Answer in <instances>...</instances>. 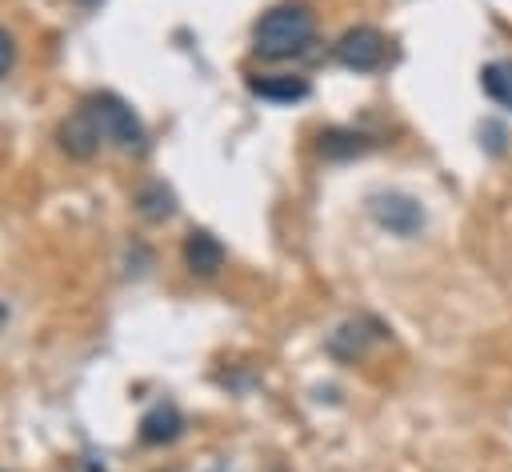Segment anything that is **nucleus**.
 <instances>
[{
    "instance_id": "nucleus-3",
    "label": "nucleus",
    "mask_w": 512,
    "mask_h": 472,
    "mask_svg": "<svg viewBox=\"0 0 512 472\" xmlns=\"http://www.w3.org/2000/svg\"><path fill=\"white\" fill-rule=\"evenodd\" d=\"M336 60H340L344 68H352V72H376V68L388 60V40H384L376 28H368V24L348 28V32L336 40Z\"/></svg>"
},
{
    "instance_id": "nucleus-4",
    "label": "nucleus",
    "mask_w": 512,
    "mask_h": 472,
    "mask_svg": "<svg viewBox=\"0 0 512 472\" xmlns=\"http://www.w3.org/2000/svg\"><path fill=\"white\" fill-rule=\"evenodd\" d=\"M368 212H372V220H376L380 228H388V232H396V236H412V232H420V224H424V208H420L412 196H400V192H380V196H372V200H368Z\"/></svg>"
},
{
    "instance_id": "nucleus-9",
    "label": "nucleus",
    "mask_w": 512,
    "mask_h": 472,
    "mask_svg": "<svg viewBox=\"0 0 512 472\" xmlns=\"http://www.w3.org/2000/svg\"><path fill=\"white\" fill-rule=\"evenodd\" d=\"M480 88L500 108H512V60H492L480 68Z\"/></svg>"
},
{
    "instance_id": "nucleus-1",
    "label": "nucleus",
    "mask_w": 512,
    "mask_h": 472,
    "mask_svg": "<svg viewBox=\"0 0 512 472\" xmlns=\"http://www.w3.org/2000/svg\"><path fill=\"white\" fill-rule=\"evenodd\" d=\"M312 32H316V24H312V12L304 4H280L256 20L252 44L264 60H288L312 44Z\"/></svg>"
},
{
    "instance_id": "nucleus-7",
    "label": "nucleus",
    "mask_w": 512,
    "mask_h": 472,
    "mask_svg": "<svg viewBox=\"0 0 512 472\" xmlns=\"http://www.w3.org/2000/svg\"><path fill=\"white\" fill-rule=\"evenodd\" d=\"M180 428H184V420H180L176 404H156V408L140 420V440H144V444H168V440L180 436Z\"/></svg>"
},
{
    "instance_id": "nucleus-12",
    "label": "nucleus",
    "mask_w": 512,
    "mask_h": 472,
    "mask_svg": "<svg viewBox=\"0 0 512 472\" xmlns=\"http://www.w3.org/2000/svg\"><path fill=\"white\" fill-rule=\"evenodd\" d=\"M140 212H144L148 220H168V216H172V192L160 188V184L144 188V192H140Z\"/></svg>"
},
{
    "instance_id": "nucleus-6",
    "label": "nucleus",
    "mask_w": 512,
    "mask_h": 472,
    "mask_svg": "<svg viewBox=\"0 0 512 472\" xmlns=\"http://www.w3.org/2000/svg\"><path fill=\"white\" fill-rule=\"evenodd\" d=\"M248 88H252V96L272 100V104H292V100L308 96V80L304 76H252Z\"/></svg>"
},
{
    "instance_id": "nucleus-8",
    "label": "nucleus",
    "mask_w": 512,
    "mask_h": 472,
    "mask_svg": "<svg viewBox=\"0 0 512 472\" xmlns=\"http://www.w3.org/2000/svg\"><path fill=\"white\" fill-rule=\"evenodd\" d=\"M60 144H64V152H72V156H92L96 152V144H100V132H96V124H92V116L88 112H76L64 128H60Z\"/></svg>"
},
{
    "instance_id": "nucleus-5",
    "label": "nucleus",
    "mask_w": 512,
    "mask_h": 472,
    "mask_svg": "<svg viewBox=\"0 0 512 472\" xmlns=\"http://www.w3.org/2000/svg\"><path fill=\"white\" fill-rule=\"evenodd\" d=\"M184 264L196 276H212L224 264V244L212 232H188V240H184Z\"/></svg>"
},
{
    "instance_id": "nucleus-2",
    "label": "nucleus",
    "mask_w": 512,
    "mask_h": 472,
    "mask_svg": "<svg viewBox=\"0 0 512 472\" xmlns=\"http://www.w3.org/2000/svg\"><path fill=\"white\" fill-rule=\"evenodd\" d=\"M84 112L92 116L100 140H112V144L124 148V152H140V148H144V128H140L136 112H132L120 96H108V92H104V96H96Z\"/></svg>"
},
{
    "instance_id": "nucleus-13",
    "label": "nucleus",
    "mask_w": 512,
    "mask_h": 472,
    "mask_svg": "<svg viewBox=\"0 0 512 472\" xmlns=\"http://www.w3.org/2000/svg\"><path fill=\"white\" fill-rule=\"evenodd\" d=\"M12 56H16V44H12V36L0 28V76L12 68Z\"/></svg>"
},
{
    "instance_id": "nucleus-11",
    "label": "nucleus",
    "mask_w": 512,
    "mask_h": 472,
    "mask_svg": "<svg viewBox=\"0 0 512 472\" xmlns=\"http://www.w3.org/2000/svg\"><path fill=\"white\" fill-rule=\"evenodd\" d=\"M364 344H368V332H364V324H344L332 340H328V348L336 352V356H356V352H364Z\"/></svg>"
},
{
    "instance_id": "nucleus-10",
    "label": "nucleus",
    "mask_w": 512,
    "mask_h": 472,
    "mask_svg": "<svg viewBox=\"0 0 512 472\" xmlns=\"http://www.w3.org/2000/svg\"><path fill=\"white\" fill-rule=\"evenodd\" d=\"M368 148H372V140H368V136H360V132H344V128H332V132H324V136H320V152H324L328 160L364 156Z\"/></svg>"
}]
</instances>
